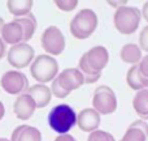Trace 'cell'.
Instances as JSON below:
<instances>
[{
	"instance_id": "obj_1",
	"label": "cell",
	"mask_w": 148,
	"mask_h": 141,
	"mask_svg": "<svg viewBox=\"0 0 148 141\" xmlns=\"http://www.w3.org/2000/svg\"><path fill=\"white\" fill-rule=\"evenodd\" d=\"M48 126L59 135H66L74 126H77V113L66 103L53 106L48 113Z\"/></svg>"
},
{
	"instance_id": "obj_2",
	"label": "cell",
	"mask_w": 148,
	"mask_h": 141,
	"mask_svg": "<svg viewBox=\"0 0 148 141\" xmlns=\"http://www.w3.org/2000/svg\"><path fill=\"white\" fill-rule=\"evenodd\" d=\"M97 15L90 8L81 9L70 21V33L77 39H87L97 28Z\"/></svg>"
},
{
	"instance_id": "obj_3",
	"label": "cell",
	"mask_w": 148,
	"mask_h": 141,
	"mask_svg": "<svg viewBox=\"0 0 148 141\" xmlns=\"http://www.w3.org/2000/svg\"><path fill=\"white\" fill-rule=\"evenodd\" d=\"M30 73L38 84L52 82L59 74V63L51 55H38L30 64Z\"/></svg>"
},
{
	"instance_id": "obj_4",
	"label": "cell",
	"mask_w": 148,
	"mask_h": 141,
	"mask_svg": "<svg viewBox=\"0 0 148 141\" xmlns=\"http://www.w3.org/2000/svg\"><path fill=\"white\" fill-rule=\"evenodd\" d=\"M142 20V13L136 7H121L116 9L113 15V24L114 28L120 31L121 34L130 35L135 33L136 29L139 28V24Z\"/></svg>"
},
{
	"instance_id": "obj_5",
	"label": "cell",
	"mask_w": 148,
	"mask_h": 141,
	"mask_svg": "<svg viewBox=\"0 0 148 141\" xmlns=\"http://www.w3.org/2000/svg\"><path fill=\"white\" fill-rule=\"evenodd\" d=\"M118 101L112 88L107 85H100L95 89L92 95V108L100 115H109L117 110Z\"/></svg>"
},
{
	"instance_id": "obj_6",
	"label": "cell",
	"mask_w": 148,
	"mask_h": 141,
	"mask_svg": "<svg viewBox=\"0 0 148 141\" xmlns=\"http://www.w3.org/2000/svg\"><path fill=\"white\" fill-rule=\"evenodd\" d=\"M7 59L8 63L16 69H22V68L29 67L35 59V50L29 43L22 42V43L10 46V49L7 51Z\"/></svg>"
},
{
	"instance_id": "obj_7",
	"label": "cell",
	"mask_w": 148,
	"mask_h": 141,
	"mask_svg": "<svg viewBox=\"0 0 148 141\" xmlns=\"http://www.w3.org/2000/svg\"><path fill=\"white\" fill-rule=\"evenodd\" d=\"M40 43L46 54L55 58L56 55L62 54V51L65 50V37L57 26L52 25L43 31Z\"/></svg>"
},
{
	"instance_id": "obj_8",
	"label": "cell",
	"mask_w": 148,
	"mask_h": 141,
	"mask_svg": "<svg viewBox=\"0 0 148 141\" xmlns=\"http://www.w3.org/2000/svg\"><path fill=\"white\" fill-rule=\"evenodd\" d=\"M0 85L4 89V92H7L8 94L17 95V97L26 93L27 89L30 88L26 74H23L20 71L5 72L0 78Z\"/></svg>"
},
{
	"instance_id": "obj_9",
	"label": "cell",
	"mask_w": 148,
	"mask_h": 141,
	"mask_svg": "<svg viewBox=\"0 0 148 141\" xmlns=\"http://www.w3.org/2000/svg\"><path fill=\"white\" fill-rule=\"evenodd\" d=\"M84 56H86L87 64L90 65V68L96 73H101V71L107 67L109 62V52L104 46L92 47L84 54Z\"/></svg>"
},
{
	"instance_id": "obj_10",
	"label": "cell",
	"mask_w": 148,
	"mask_h": 141,
	"mask_svg": "<svg viewBox=\"0 0 148 141\" xmlns=\"http://www.w3.org/2000/svg\"><path fill=\"white\" fill-rule=\"evenodd\" d=\"M56 80L69 93H72L73 90L79 89L82 85H84L83 76H82L81 71L78 68H66V69H64L57 74Z\"/></svg>"
},
{
	"instance_id": "obj_11",
	"label": "cell",
	"mask_w": 148,
	"mask_h": 141,
	"mask_svg": "<svg viewBox=\"0 0 148 141\" xmlns=\"http://www.w3.org/2000/svg\"><path fill=\"white\" fill-rule=\"evenodd\" d=\"M100 122H101V116L92 107L84 108L79 114H77V126L83 132L91 133L94 131H97Z\"/></svg>"
},
{
	"instance_id": "obj_12",
	"label": "cell",
	"mask_w": 148,
	"mask_h": 141,
	"mask_svg": "<svg viewBox=\"0 0 148 141\" xmlns=\"http://www.w3.org/2000/svg\"><path fill=\"white\" fill-rule=\"evenodd\" d=\"M35 110H36L35 102H34V99L27 93H23V94L18 95L16 98L14 105H13V113L17 116V119H20V120H29L34 115Z\"/></svg>"
},
{
	"instance_id": "obj_13",
	"label": "cell",
	"mask_w": 148,
	"mask_h": 141,
	"mask_svg": "<svg viewBox=\"0 0 148 141\" xmlns=\"http://www.w3.org/2000/svg\"><path fill=\"white\" fill-rule=\"evenodd\" d=\"M0 37H1V39L5 42V44L14 46V44L22 43L25 33H23L22 25L14 18V20L10 21V22H5Z\"/></svg>"
},
{
	"instance_id": "obj_14",
	"label": "cell",
	"mask_w": 148,
	"mask_h": 141,
	"mask_svg": "<svg viewBox=\"0 0 148 141\" xmlns=\"http://www.w3.org/2000/svg\"><path fill=\"white\" fill-rule=\"evenodd\" d=\"M26 93L34 99L36 108H43L46 106H48L52 98L51 88L46 84H38L36 82L35 85H31Z\"/></svg>"
},
{
	"instance_id": "obj_15",
	"label": "cell",
	"mask_w": 148,
	"mask_h": 141,
	"mask_svg": "<svg viewBox=\"0 0 148 141\" xmlns=\"http://www.w3.org/2000/svg\"><path fill=\"white\" fill-rule=\"evenodd\" d=\"M9 141H42V133L36 127L18 126L13 129Z\"/></svg>"
},
{
	"instance_id": "obj_16",
	"label": "cell",
	"mask_w": 148,
	"mask_h": 141,
	"mask_svg": "<svg viewBox=\"0 0 148 141\" xmlns=\"http://www.w3.org/2000/svg\"><path fill=\"white\" fill-rule=\"evenodd\" d=\"M120 56L121 60L126 64H133V65H138L140 63L143 54L142 50L139 47V44L136 43H126L122 46L120 51Z\"/></svg>"
},
{
	"instance_id": "obj_17",
	"label": "cell",
	"mask_w": 148,
	"mask_h": 141,
	"mask_svg": "<svg viewBox=\"0 0 148 141\" xmlns=\"http://www.w3.org/2000/svg\"><path fill=\"white\" fill-rule=\"evenodd\" d=\"M133 107L142 120H148V89L136 92L133 99Z\"/></svg>"
},
{
	"instance_id": "obj_18",
	"label": "cell",
	"mask_w": 148,
	"mask_h": 141,
	"mask_svg": "<svg viewBox=\"0 0 148 141\" xmlns=\"http://www.w3.org/2000/svg\"><path fill=\"white\" fill-rule=\"evenodd\" d=\"M34 7V1L30 0H14V1H8L7 8L10 12V15H13L16 18H21L23 16H27L29 13H31V9Z\"/></svg>"
},
{
	"instance_id": "obj_19",
	"label": "cell",
	"mask_w": 148,
	"mask_h": 141,
	"mask_svg": "<svg viewBox=\"0 0 148 141\" xmlns=\"http://www.w3.org/2000/svg\"><path fill=\"white\" fill-rule=\"evenodd\" d=\"M18 22L22 25L23 33H25V37H23V42L27 43V41H30L33 38V35L35 34L36 28H38V22H36V17L33 15V13H29L27 16H23L21 18H16Z\"/></svg>"
},
{
	"instance_id": "obj_20",
	"label": "cell",
	"mask_w": 148,
	"mask_h": 141,
	"mask_svg": "<svg viewBox=\"0 0 148 141\" xmlns=\"http://www.w3.org/2000/svg\"><path fill=\"white\" fill-rule=\"evenodd\" d=\"M78 69L81 71L82 76H83L84 84H94V82H96L97 80L100 78V76H101V73H96V72H94L91 68H90V65L87 64V60H86L84 54L82 55L79 62H78Z\"/></svg>"
},
{
	"instance_id": "obj_21",
	"label": "cell",
	"mask_w": 148,
	"mask_h": 141,
	"mask_svg": "<svg viewBox=\"0 0 148 141\" xmlns=\"http://www.w3.org/2000/svg\"><path fill=\"white\" fill-rule=\"evenodd\" d=\"M126 81H127L129 86L135 92H140L144 89V86L140 82V78H139L138 65H131V68L127 71V74H126Z\"/></svg>"
},
{
	"instance_id": "obj_22",
	"label": "cell",
	"mask_w": 148,
	"mask_h": 141,
	"mask_svg": "<svg viewBox=\"0 0 148 141\" xmlns=\"http://www.w3.org/2000/svg\"><path fill=\"white\" fill-rule=\"evenodd\" d=\"M147 135L144 133L142 129L136 128L134 126H129V128L126 129V132L123 133L121 141H147Z\"/></svg>"
},
{
	"instance_id": "obj_23",
	"label": "cell",
	"mask_w": 148,
	"mask_h": 141,
	"mask_svg": "<svg viewBox=\"0 0 148 141\" xmlns=\"http://www.w3.org/2000/svg\"><path fill=\"white\" fill-rule=\"evenodd\" d=\"M87 141H116V139L109 133V132L97 129V131H94L90 133Z\"/></svg>"
},
{
	"instance_id": "obj_24",
	"label": "cell",
	"mask_w": 148,
	"mask_h": 141,
	"mask_svg": "<svg viewBox=\"0 0 148 141\" xmlns=\"http://www.w3.org/2000/svg\"><path fill=\"white\" fill-rule=\"evenodd\" d=\"M49 88H51L52 95H55L56 98H60V99H64V98H66L68 95L70 94L69 92H66V90H65L64 88L59 84V81H57L56 78L52 81V84H51V86H49Z\"/></svg>"
},
{
	"instance_id": "obj_25",
	"label": "cell",
	"mask_w": 148,
	"mask_h": 141,
	"mask_svg": "<svg viewBox=\"0 0 148 141\" xmlns=\"http://www.w3.org/2000/svg\"><path fill=\"white\" fill-rule=\"evenodd\" d=\"M55 5L64 12H72L78 7V1L77 0H57L55 1Z\"/></svg>"
},
{
	"instance_id": "obj_26",
	"label": "cell",
	"mask_w": 148,
	"mask_h": 141,
	"mask_svg": "<svg viewBox=\"0 0 148 141\" xmlns=\"http://www.w3.org/2000/svg\"><path fill=\"white\" fill-rule=\"evenodd\" d=\"M139 47L142 51H146L148 54V25L144 26L139 34Z\"/></svg>"
},
{
	"instance_id": "obj_27",
	"label": "cell",
	"mask_w": 148,
	"mask_h": 141,
	"mask_svg": "<svg viewBox=\"0 0 148 141\" xmlns=\"http://www.w3.org/2000/svg\"><path fill=\"white\" fill-rule=\"evenodd\" d=\"M138 72L142 78L148 80V54L142 58L140 63L138 64Z\"/></svg>"
},
{
	"instance_id": "obj_28",
	"label": "cell",
	"mask_w": 148,
	"mask_h": 141,
	"mask_svg": "<svg viewBox=\"0 0 148 141\" xmlns=\"http://www.w3.org/2000/svg\"><path fill=\"white\" fill-rule=\"evenodd\" d=\"M55 141H77V139L73 137L72 135L66 133V135H59V136L55 139Z\"/></svg>"
},
{
	"instance_id": "obj_29",
	"label": "cell",
	"mask_w": 148,
	"mask_h": 141,
	"mask_svg": "<svg viewBox=\"0 0 148 141\" xmlns=\"http://www.w3.org/2000/svg\"><path fill=\"white\" fill-rule=\"evenodd\" d=\"M5 55H7V44L0 37V59H3Z\"/></svg>"
},
{
	"instance_id": "obj_30",
	"label": "cell",
	"mask_w": 148,
	"mask_h": 141,
	"mask_svg": "<svg viewBox=\"0 0 148 141\" xmlns=\"http://www.w3.org/2000/svg\"><path fill=\"white\" fill-rule=\"evenodd\" d=\"M140 13H142V17L144 18V20L148 22V1L147 3H144L143 4V7H142V10H140Z\"/></svg>"
},
{
	"instance_id": "obj_31",
	"label": "cell",
	"mask_w": 148,
	"mask_h": 141,
	"mask_svg": "<svg viewBox=\"0 0 148 141\" xmlns=\"http://www.w3.org/2000/svg\"><path fill=\"white\" fill-rule=\"evenodd\" d=\"M108 4L112 5V7H114L116 9H118V8H121V7H125V5H127V4H126V1H108Z\"/></svg>"
},
{
	"instance_id": "obj_32",
	"label": "cell",
	"mask_w": 148,
	"mask_h": 141,
	"mask_svg": "<svg viewBox=\"0 0 148 141\" xmlns=\"http://www.w3.org/2000/svg\"><path fill=\"white\" fill-rule=\"evenodd\" d=\"M4 115H5V107H4V103L0 101V120L4 118Z\"/></svg>"
},
{
	"instance_id": "obj_33",
	"label": "cell",
	"mask_w": 148,
	"mask_h": 141,
	"mask_svg": "<svg viewBox=\"0 0 148 141\" xmlns=\"http://www.w3.org/2000/svg\"><path fill=\"white\" fill-rule=\"evenodd\" d=\"M4 25H5V21H4V18L0 16V35H1V30H3V28H4Z\"/></svg>"
},
{
	"instance_id": "obj_34",
	"label": "cell",
	"mask_w": 148,
	"mask_h": 141,
	"mask_svg": "<svg viewBox=\"0 0 148 141\" xmlns=\"http://www.w3.org/2000/svg\"><path fill=\"white\" fill-rule=\"evenodd\" d=\"M0 141H9V139H5V137H0Z\"/></svg>"
}]
</instances>
